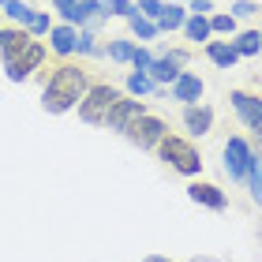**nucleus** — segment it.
I'll list each match as a JSON object with an SVG mask.
<instances>
[{
    "mask_svg": "<svg viewBox=\"0 0 262 262\" xmlns=\"http://www.w3.org/2000/svg\"><path fill=\"white\" fill-rule=\"evenodd\" d=\"M86 90H90V71L82 64H75V60H60L49 71L45 86H41V109L53 113V116L71 113L82 101V94H86Z\"/></svg>",
    "mask_w": 262,
    "mask_h": 262,
    "instance_id": "1",
    "label": "nucleus"
},
{
    "mask_svg": "<svg viewBox=\"0 0 262 262\" xmlns=\"http://www.w3.org/2000/svg\"><path fill=\"white\" fill-rule=\"evenodd\" d=\"M154 150H158V158L180 176H199L202 172V154L195 150V142H187L184 135H169V131H165Z\"/></svg>",
    "mask_w": 262,
    "mask_h": 262,
    "instance_id": "2",
    "label": "nucleus"
},
{
    "mask_svg": "<svg viewBox=\"0 0 262 262\" xmlns=\"http://www.w3.org/2000/svg\"><path fill=\"white\" fill-rule=\"evenodd\" d=\"M116 98H120V90H116V86H109V82H90V90L82 94V101L75 105L79 120L82 124H94V127H105V116H109V109L116 105Z\"/></svg>",
    "mask_w": 262,
    "mask_h": 262,
    "instance_id": "3",
    "label": "nucleus"
},
{
    "mask_svg": "<svg viewBox=\"0 0 262 262\" xmlns=\"http://www.w3.org/2000/svg\"><path fill=\"white\" fill-rule=\"evenodd\" d=\"M45 56H49L45 41L30 38V41L23 45V49H19L15 56H8V60H4V71H8V79H11V82H23V79H30L34 71H38V68L45 64Z\"/></svg>",
    "mask_w": 262,
    "mask_h": 262,
    "instance_id": "4",
    "label": "nucleus"
},
{
    "mask_svg": "<svg viewBox=\"0 0 262 262\" xmlns=\"http://www.w3.org/2000/svg\"><path fill=\"white\" fill-rule=\"evenodd\" d=\"M251 169H255V154L247 146V139L244 135H229V142H225V172H229L236 184H247Z\"/></svg>",
    "mask_w": 262,
    "mask_h": 262,
    "instance_id": "5",
    "label": "nucleus"
},
{
    "mask_svg": "<svg viewBox=\"0 0 262 262\" xmlns=\"http://www.w3.org/2000/svg\"><path fill=\"white\" fill-rule=\"evenodd\" d=\"M165 131H169V124H165L161 116L146 113V116H139V120L131 124V127L124 131V135H127L131 142H135L139 150H154V146H158V142H161V135H165Z\"/></svg>",
    "mask_w": 262,
    "mask_h": 262,
    "instance_id": "6",
    "label": "nucleus"
},
{
    "mask_svg": "<svg viewBox=\"0 0 262 262\" xmlns=\"http://www.w3.org/2000/svg\"><path fill=\"white\" fill-rule=\"evenodd\" d=\"M146 113H150V109H146V101H139V98H124V94H120V98H116V105L109 109V116H105V127H109V131H120V135H124V131L135 124L139 116H146Z\"/></svg>",
    "mask_w": 262,
    "mask_h": 262,
    "instance_id": "7",
    "label": "nucleus"
},
{
    "mask_svg": "<svg viewBox=\"0 0 262 262\" xmlns=\"http://www.w3.org/2000/svg\"><path fill=\"white\" fill-rule=\"evenodd\" d=\"M187 60H191V49H169V56H158V60L150 64L146 75L158 82V86H161V82H169V86H172L176 75L184 71V64H187Z\"/></svg>",
    "mask_w": 262,
    "mask_h": 262,
    "instance_id": "8",
    "label": "nucleus"
},
{
    "mask_svg": "<svg viewBox=\"0 0 262 262\" xmlns=\"http://www.w3.org/2000/svg\"><path fill=\"white\" fill-rule=\"evenodd\" d=\"M236 116H240L244 127H258L262 124V94H247V90H232L229 94Z\"/></svg>",
    "mask_w": 262,
    "mask_h": 262,
    "instance_id": "9",
    "label": "nucleus"
},
{
    "mask_svg": "<svg viewBox=\"0 0 262 262\" xmlns=\"http://www.w3.org/2000/svg\"><path fill=\"white\" fill-rule=\"evenodd\" d=\"M202 90H206V82H202L195 71H180V75H176V82L169 86L172 101H184V105H195V101L202 98Z\"/></svg>",
    "mask_w": 262,
    "mask_h": 262,
    "instance_id": "10",
    "label": "nucleus"
},
{
    "mask_svg": "<svg viewBox=\"0 0 262 262\" xmlns=\"http://www.w3.org/2000/svg\"><path fill=\"white\" fill-rule=\"evenodd\" d=\"M187 195H191L199 206H206V210H225L229 206V195H225L217 184H206V180H195L191 187H187Z\"/></svg>",
    "mask_w": 262,
    "mask_h": 262,
    "instance_id": "11",
    "label": "nucleus"
},
{
    "mask_svg": "<svg viewBox=\"0 0 262 262\" xmlns=\"http://www.w3.org/2000/svg\"><path fill=\"white\" fill-rule=\"evenodd\" d=\"M184 127L191 135H206L213 127V109L210 105H184Z\"/></svg>",
    "mask_w": 262,
    "mask_h": 262,
    "instance_id": "12",
    "label": "nucleus"
},
{
    "mask_svg": "<svg viewBox=\"0 0 262 262\" xmlns=\"http://www.w3.org/2000/svg\"><path fill=\"white\" fill-rule=\"evenodd\" d=\"M75 38H79V30L68 27V23H60V27L49 30V49L56 56H71V53H75Z\"/></svg>",
    "mask_w": 262,
    "mask_h": 262,
    "instance_id": "13",
    "label": "nucleus"
},
{
    "mask_svg": "<svg viewBox=\"0 0 262 262\" xmlns=\"http://www.w3.org/2000/svg\"><path fill=\"white\" fill-rule=\"evenodd\" d=\"M30 41V34L27 27H8V30H0V60H8V56H15L23 45Z\"/></svg>",
    "mask_w": 262,
    "mask_h": 262,
    "instance_id": "14",
    "label": "nucleus"
},
{
    "mask_svg": "<svg viewBox=\"0 0 262 262\" xmlns=\"http://www.w3.org/2000/svg\"><path fill=\"white\" fill-rule=\"evenodd\" d=\"M206 56H210L217 68H225V71L240 60V53L232 49V41H206Z\"/></svg>",
    "mask_w": 262,
    "mask_h": 262,
    "instance_id": "15",
    "label": "nucleus"
},
{
    "mask_svg": "<svg viewBox=\"0 0 262 262\" xmlns=\"http://www.w3.org/2000/svg\"><path fill=\"white\" fill-rule=\"evenodd\" d=\"M180 30H184L187 41H195V45L202 41V45H206L210 41V15H187Z\"/></svg>",
    "mask_w": 262,
    "mask_h": 262,
    "instance_id": "16",
    "label": "nucleus"
},
{
    "mask_svg": "<svg viewBox=\"0 0 262 262\" xmlns=\"http://www.w3.org/2000/svg\"><path fill=\"white\" fill-rule=\"evenodd\" d=\"M232 49L240 53V56H258V53H262V30H244V34H236Z\"/></svg>",
    "mask_w": 262,
    "mask_h": 262,
    "instance_id": "17",
    "label": "nucleus"
},
{
    "mask_svg": "<svg viewBox=\"0 0 262 262\" xmlns=\"http://www.w3.org/2000/svg\"><path fill=\"white\" fill-rule=\"evenodd\" d=\"M0 8H4V15L11 23H19V27H30V19L38 15L30 4H23V0H0Z\"/></svg>",
    "mask_w": 262,
    "mask_h": 262,
    "instance_id": "18",
    "label": "nucleus"
},
{
    "mask_svg": "<svg viewBox=\"0 0 262 262\" xmlns=\"http://www.w3.org/2000/svg\"><path fill=\"white\" fill-rule=\"evenodd\" d=\"M184 19H187V11H184L180 4H165V11L158 15V30L172 34V30H180V27H184Z\"/></svg>",
    "mask_w": 262,
    "mask_h": 262,
    "instance_id": "19",
    "label": "nucleus"
},
{
    "mask_svg": "<svg viewBox=\"0 0 262 262\" xmlns=\"http://www.w3.org/2000/svg\"><path fill=\"white\" fill-rule=\"evenodd\" d=\"M131 53H135V41H127V38H113L105 45V56L113 64H131Z\"/></svg>",
    "mask_w": 262,
    "mask_h": 262,
    "instance_id": "20",
    "label": "nucleus"
},
{
    "mask_svg": "<svg viewBox=\"0 0 262 262\" xmlns=\"http://www.w3.org/2000/svg\"><path fill=\"white\" fill-rule=\"evenodd\" d=\"M127 27H131V34H135L139 41H150L154 34H158V23L146 19V15H139V11H131V15H127Z\"/></svg>",
    "mask_w": 262,
    "mask_h": 262,
    "instance_id": "21",
    "label": "nucleus"
},
{
    "mask_svg": "<svg viewBox=\"0 0 262 262\" xmlns=\"http://www.w3.org/2000/svg\"><path fill=\"white\" fill-rule=\"evenodd\" d=\"M154 86H158V82H154L146 71H131V75H127V90H131V98H146V94H154Z\"/></svg>",
    "mask_w": 262,
    "mask_h": 262,
    "instance_id": "22",
    "label": "nucleus"
},
{
    "mask_svg": "<svg viewBox=\"0 0 262 262\" xmlns=\"http://www.w3.org/2000/svg\"><path fill=\"white\" fill-rule=\"evenodd\" d=\"M98 15H105L101 0H79V4H75V27H86V23L98 19Z\"/></svg>",
    "mask_w": 262,
    "mask_h": 262,
    "instance_id": "23",
    "label": "nucleus"
},
{
    "mask_svg": "<svg viewBox=\"0 0 262 262\" xmlns=\"http://www.w3.org/2000/svg\"><path fill=\"white\" fill-rule=\"evenodd\" d=\"M75 53H79V56H98V53H105V49L98 45V34H94V30H79V38H75Z\"/></svg>",
    "mask_w": 262,
    "mask_h": 262,
    "instance_id": "24",
    "label": "nucleus"
},
{
    "mask_svg": "<svg viewBox=\"0 0 262 262\" xmlns=\"http://www.w3.org/2000/svg\"><path fill=\"white\" fill-rule=\"evenodd\" d=\"M247 191H251L255 206H262V158H255V169L247 176Z\"/></svg>",
    "mask_w": 262,
    "mask_h": 262,
    "instance_id": "25",
    "label": "nucleus"
},
{
    "mask_svg": "<svg viewBox=\"0 0 262 262\" xmlns=\"http://www.w3.org/2000/svg\"><path fill=\"white\" fill-rule=\"evenodd\" d=\"M101 11H105V15H120V19H127L131 15V11H135V4H131V0H101Z\"/></svg>",
    "mask_w": 262,
    "mask_h": 262,
    "instance_id": "26",
    "label": "nucleus"
},
{
    "mask_svg": "<svg viewBox=\"0 0 262 262\" xmlns=\"http://www.w3.org/2000/svg\"><path fill=\"white\" fill-rule=\"evenodd\" d=\"M210 34H236V19L229 11H221V15H210Z\"/></svg>",
    "mask_w": 262,
    "mask_h": 262,
    "instance_id": "27",
    "label": "nucleus"
},
{
    "mask_svg": "<svg viewBox=\"0 0 262 262\" xmlns=\"http://www.w3.org/2000/svg\"><path fill=\"white\" fill-rule=\"evenodd\" d=\"M49 30H53V19L45 15V11H38V15L30 19V27H27V34H30V38H45Z\"/></svg>",
    "mask_w": 262,
    "mask_h": 262,
    "instance_id": "28",
    "label": "nucleus"
},
{
    "mask_svg": "<svg viewBox=\"0 0 262 262\" xmlns=\"http://www.w3.org/2000/svg\"><path fill=\"white\" fill-rule=\"evenodd\" d=\"M258 11H262V8L255 4V0H236V4L229 8V15H232V19H251V15H258Z\"/></svg>",
    "mask_w": 262,
    "mask_h": 262,
    "instance_id": "29",
    "label": "nucleus"
},
{
    "mask_svg": "<svg viewBox=\"0 0 262 262\" xmlns=\"http://www.w3.org/2000/svg\"><path fill=\"white\" fill-rule=\"evenodd\" d=\"M135 11H139V15H146V19H154V23H158V15L165 11V4H161V0H139V4H135Z\"/></svg>",
    "mask_w": 262,
    "mask_h": 262,
    "instance_id": "30",
    "label": "nucleus"
},
{
    "mask_svg": "<svg viewBox=\"0 0 262 262\" xmlns=\"http://www.w3.org/2000/svg\"><path fill=\"white\" fill-rule=\"evenodd\" d=\"M75 4H79V0H53V8L64 15L68 27H75Z\"/></svg>",
    "mask_w": 262,
    "mask_h": 262,
    "instance_id": "31",
    "label": "nucleus"
},
{
    "mask_svg": "<svg viewBox=\"0 0 262 262\" xmlns=\"http://www.w3.org/2000/svg\"><path fill=\"white\" fill-rule=\"evenodd\" d=\"M150 64H154V56H150L146 49H135V53H131V68H135V71H150Z\"/></svg>",
    "mask_w": 262,
    "mask_h": 262,
    "instance_id": "32",
    "label": "nucleus"
},
{
    "mask_svg": "<svg viewBox=\"0 0 262 262\" xmlns=\"http://www.w3.org/2000/svg\"><path fill=\"white\" fill-rule=\"evenodd\" d=\"M247 146H251L255 158H262V124H258V127H251V142H247Z\"/></svg>",
    "mask_w": 262,
    "mask_h": 262,
    "instance_id": "33",
    "label": "nucleus"
},
{
    "mask_svg": "<svg viewBox=\"0 0 262 262\" xmlns=\"http://www.w3.org/2000/svg\"><path fill=\"white\" fill-rule=\"evenodd\" d=\"M213 11V0H191V15H210Z\"/></svg>",
    "mask_w": 262,
    "mask_h": 262,
    "instance_id": "34",
    "label": "nucleus"
},
{
    "mask_svg": "<svg viewBox=\"0 0 262 262\" xmlns=\"http://www.w3.org/2000/svg\"><path fill=\"white\" fill-rule=\"evenodd\" d=\"M142 262H172V258H169V255H146Z\"/></svg>",
    "mask_w": 262,
    "mask_h": 262,
    "instance_id": "35",
    "label": "nucleus"
},
{
    "mask_svg": "<svg viewBox=\"0 0 262 262\" xmlns=\"http://www.w3.org/2000/svg\"><path fill=\"white\" fill-rule=\"evenodd\" d=\"M191 262H213V258H191Z\"/></svg>",
    "mask_w": 262,
    "mask_h": 262,
    "instance_id": "36",
    "label": "nucleus"
}]
</instances>
